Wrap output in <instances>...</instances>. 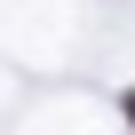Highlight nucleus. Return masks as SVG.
Returning a JSON list of instances; mask_svg holds the SVG:
<instances>
[{
  "instance_id": "f257e3e1",
  "label": "nucleus",
  "mask_w": 135,
  "mask_h": 135,
  "mask_svg": "<svg viewBox=\"0 0 135 135\" xmlns=\"http://www.w3.org/2000/svg\"><path fill=\"white\" fill-rule=\"evenodd\" d=\"M119 111H127V127H135V88H127V103H119Z\"/></svg>"
}]
</instances>
